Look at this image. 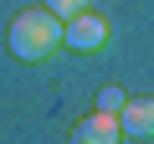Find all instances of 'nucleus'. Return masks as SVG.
Returning <instances> with one entry per match:
<instances>
[{
	"mask_svg": "<svg viewBox=\"0 0 154 144\" xmlns=\"http://www.w3.org/2000/svg\"><path fill=\"white\" fill-rule=\"evenodd\" d=\"M57 41H62V16H51V11H21V16L11 21V52H16L21 62L51 57Z\"/></svg>",
	"mask_w": 154,
	"mask_h": 144,
	"instance_id": "1",
	"label": "nucleus"
},
{
	"mask_svg": "<svg viewBox=\"0 0 154 144\" xmlns=\"http://www.w3.org/2000/svg\"><path fill=\"white\" fill-rule=\"evenodd\" d=\"M62 41H72L77 52L103 46V41H108V21H103V16H93V11H77V16H67V26H62Z\"/></svg>",
	"mask_w": 154,
	"mask_h": 144,
	"instance_id": "2",
	"label": "nucleus"
},
{
	"mask_svg": "<svg viewBox=\"0 0 154 144\" xmlns=\"http://www.w3.org/2000/svg\"><path fill=\"white\" fill-rule=\"evenodd\" d=\"M118 139H123V129H118V113H103V108L72 129V144H118Z\"/></svg>",
	"mask_w": 154,
	"mask_h": 144,
	"instance_id": "3",
	"label": "nucleus"
},
{
	"mask_svg": "<svg viewBox=\"0 0 154 144\" xmlns=\"http://www.w3.org/2000/svg\"><path fill=\"white\" fill-rule=\"evenodd\" d=\"M118 129L134 139H154V98H128L118 108Z\"/></svg>",
	"mask_w": 154,
	"mask_h": 144,
	"instance_id": "4",
	"label": "nucleus"
},
{
	"mask_svg": "<svg viewBox=\"0 0 154 144\" xmlns=\"http://www.w3.org/2000/svg\"><path fill=\"white\" fill-rule=\"evenodd\" d=\"M123 103H128V93H123V88H103V93H98V108H103V113H118Z\"/></svg>",
	"mask_w": 154,
	"mask_h": 144,
	"instance_id": "5",
	"label": "nucleus"
},
{
	"mask_svg": "<svg viewBox=\"0 0 154 144\" xmlns=\"http://www.w3.org/2000/svg\"><path fill=\"white\" fill-rule=\"evenodd\" d=\"M46 11L51 16H77V11H88V0H46Z\"/></svg>",
	"mask_w": 154,
	"mask_h": 144,
	"instance_id": "6",
	"label": "nucleus"
}]
</instances>
